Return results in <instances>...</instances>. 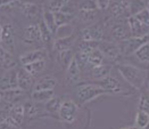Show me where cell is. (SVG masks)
<instances>
[{
  "mask_svg": "<svg viewBox=\"0 0 149 129\" xmlns=\"http://www.w3.org/2000/svg\"><path fill=\"white\" fill-rule=\"evenodd\" d=\"M116 70L125 83L134 90H143L148 80V71L132 63L120 62L116 64Z\"/></svg>",
  "mask_w": 149,
  "mask_h": 129,
  "instance_id": "obj_1",
  "label": "cell"
},
{
  "mask_svg": "<svg viewBox=\"0 0 149 129\" xmlns=\"http://www.w3.org/2000/svg\"><path fill=\"white\" fill-rule=\"evenodd\" d=\"M102 95L107 94L96 82H80L75 87V96L80 105H86Z\"/></svg>",
  "mask_w": 149,
  "mask_h": 129,
  "instance_id": "obj_2",
  "label": "cell"
},
{
  "mask_svg": "<svg viewBox=\"0 0 149 129\" xmlns=\"http://www.w3.org/2000/svg\"><path fill=\"white\" fill-rule=\"evenodd\" d=\"M96 83H98L106 91L107 95H122V96L132 95V91L130 90L129 86H126V83L122 79L114 76L113 73L99 81H96Z\"/></svg>",
  "mask_w": 149,
  "mask_h": 129,
  "instance_id": "obj_3",
  "label": "cell"
},
{
  "mask_svg": "<svg viewBox=\"0 0 149 129\" xmlns=\"http://www.w3.org/2000/svg\"><path fill=\"white\" fill-rule=\"evenodd\" d=\"M79 111H80V106L74 100L65 98L62 101L59 111L57 113V119L63 123L72 125L77 119Z\"/></svg>",
  "mask_w": 149,
  "mask_h": 129,
  "instance_id": "obj_4",
  "label": "cell"
},
{
  "mask_svg": "<svg viewBox=\"0 0 149 129\" xmlns=\"http://www.w3.org/2000/svg\"><path fill=\"white\" fill-rule=\"evenodd\" d=\"M21 41L26 47H31L32 49H38V48H45L41 36H40V30H39V24L38 23H31L23 29L22 36H21Z\"/></svg>",
  "mask_w": 149,
  "mask_h": 129,
  "instance_id": "obj_5",
  "label": "cell"
},
{
  "mask_svg": "<svg viewBox=\"0 0 149 129\" xmlns=\"http://www.w3.org/2000/svg\"><path fill=\"white\" fill-rule=\"evenodd\" d=\"M0 25L2 29L0 47L9 54L14 55L16 50V29L9 21H6L3 24H0Z\"/></svg>",
  "mask_w": 149,
  "mask_h": 129,
  "instance_id": "obj_6",
  "label": "cell"
},
{
  "mask_svg": "<svg viewBox=\"0 0 149 129\" xmlns=\"http://www.w3.org/2000/svg\"><path fill=\"white\" fill-rule=\"evenodd\" d=\"M6 110H7V116L5 119V123L9 125L13 128L21 129L25 120L23 104H6Z\"/></svg>",
  "mask_w": 149,
  "mask_h": 129,
  "instance_id": "obj_7",
  "label": "cell"
},
{
  "mask_svg": "<svg viewBox=\"0 0 149 129\" xmlns=\"http://www.w3.org/2000/svg\"><path fill=\"white\" fill-rule=\"evenodd\" d=\"M105 36H106V26L102 22H96L91 25L84 26L80 33V38L82 41H91V42H100L105 40Z\"/></svg>",
  "mask_w": 149,
  "mask_h": 129,
  "instance_id": "obj_8",
  "label": "cell"
},
{
  "mask_svg": "<svg viewBox=\"0 0 149 129\" xmlns=\"http://www.w3.org/2000/svg\"><path fill=\"white\" fill-rule=\"evenodd\" d=\"M98 49L102 54V56L105 57V60L109 61L111 63H120L122 62V55L120 52L118 45L117 42H114L112 40H102L98 42Z\"/></svg>",
  "mask_w": 149,
  "mask_h": 129,
  "instance_id": "obj_9",
  "label": "cell"
},
{
  "mask_svg": "<svg viewBox=\"0 0 149 129\" xmlns=\"http://www.w3.org/2000/svg\"><path fill=\"white\" fill-rule=\"evenodd\" d=\"M17 9L23 14L29 21L38 23V21L41 20L42 5L40 6L36 2H30V1H18Z\"/></svg>",
  "mask_w": 149,
  "mask_h": 129,
  "instance_id": "obj_10",
  "label": "cell"
},
{
  "mask_svg": "<svg viewBox=\"0 0 149 129\" xmlns=\"http://www.w3.org/2000/svg\"><path fill=\"white\" fill-rule=\"evenodd\" d=\"M148 40H149V36L148 37H145V38L130 37V38L123 40V41L117 42L122 57H130V56H133V54L137 52L138 48H139L141 45H143L146 41H148Z\"/></svg>",
  "mask_w": 149,
  "mask_h": 129,
  "instance_id": "obj_11",
  "label": "cell"
},
{
  "mask_svg": "<svg viewBox=\"0 0 149 129\" xmlns=\"http://www.w3.org/2000/svg\"><path fill=\"white\" fill-rule=\"evenodd\" d=\"M48 49L47 48H38V49H30L27 52L23 53L19 55V63L22 66L31 63H34L37 61H41V60H47L48 58Z\"/></svg>",
  "mask_w": 149,
  "mask_h": 129,
  "instance_id": "obj_12",
  "label": "cell"
},
{
  "mask_svg": "<svg viewBox=\"0 0 149 129\" xmlns=\"http://www.w3.org/2000/svg\"><path fill=\"white\" fill-rule=\"evenodd\" d=\"M82 71L77 64L75 57H73L72 62L65 70V83L71 86V85H79L82 81Z\"/></svg>",
  "mask_w": 149,
  "mask_h": 129,
  "instance_id": "obj_13",
  "label": "cell"
},
{
  "mask_svg": "<svg viewBox=\"0 0 149 129\" xmlns=\"http://www.w3.org/2000/svg\"><path fill=\"white\" fill-rule=\"evenodd\" d=\"M17 88V66L0 73V91Z\"/></svg>",
  "mask_w": 149,
  "mask_h": 129,
  "instance_id": "obj_14",
  "label": "cell"
},
{
  "mask_svg": "<svg viewBox=\"0 0 149 129\" xmlns=\"http://www.w3.org/2000/svg\"><path fill=\"white\" fill-rule=\"evenodd\" d=\"M57 83H58V80L54 74H45L34 80L32 91L55 90V87L57 86Z\"/></svg>",
  "mask_w": 149,
  "mask_h": 129,
  "instance_id": "obj_15",
  "label": "cell"
},
{
  "mask_svg": "<svg viewBox=\"0 0 149 129\" xmlns=\"http://www.w3.org/2000/svg\"><path fill=\"white\" fill-rule=\"evenodd\" d=\"M113 71V65L109 63H104L102 65L96 66V67H91L86 72V79L93 80V82L99 81L101 79L106 78L109 76Z\"/></svg>",
  "mask_w": 149,
  "mask_h": 129,
  "instance_id": "obj_16",
  "label": "cell"
},
{
  "mask_svg": "<svg viewBox=\"0 0 149 129\" xmlns=\"http://www.w3.org/2000/svg\"><path fill=\"white\" fill-rule=\"evenodd\" d=\"M126 23H127V26H129L131 37H134V38H145V37H148L149 36L148 26L143 25L142 23H140L132 15H130L126 18Z\"/></svg>",
  "mask_w": 149,
  "mask_h": 129,
  "instance_id": "obj_17",
  "label": "cell"
},
{
  "mask_svg": "<svg viewBox=\"0 0 149 129\" xmlns=\"http://www.w3.org/2000/svg\"><path fill=\"white\" fill-rule=\"evenodd\" d=\"M34 85V78L31 74H29L23 67H17V88L21 90L32 91Z\"/></svg>",
  "mask_w": 149,
  "mask_h": 129,
  "instance_id": "obj_18",
  "label": "cell"
},
{
  "mask_svg": "<svg viewBox=\"0 0 149 129\" xmlns=\"http://www.w3.org/2000/svg\"><path fill=\"white\" fill-rule=\"evenodd\" d=\"M26 93L18 88H14V89H9V90L0 91V97L1 101L5 104H16V103H22V100L25 97Z\"/></svg>",
  "mask_w": 149,
  "mask_h": 129,
  "instance_id": "obj_19",
  "label": "cell"
},
{
  "mask_svg": "<svg viewBox=\"0 0 149 129\" xmlns=\"http://www.w3.org/2000/svg\"><path fill=\"white\" fill-rule=\"evenodd\" d=\"M76 39L75 36H70V37H65V38H57L54 39L51 48L55 53H61L65 52V50H71L73 49Z\"/></svg>",
  "mask_w": 149,
  "mask_h": 129,
  "instance_id": "obj_20",
  "label": "cell"
},
{
  "mask_svg": "<svg viewBox=\"0 0 149 129\" xmlns=\"http://www.w3.org/2000/svg\"><path fill=\"white\" fill-rule=\"evenodd\" d=\"M98 12L99 11H77L75 20L86 26L91 25L98 22Z\"/></svg>",
  "mask_w": 149,
  "mask_h": 129,
  "instance_id": "obj_21",
  "label": "cell"
},
{
  "mask_svg": "<svg viewBox=\"0 0 149 129\" xmlns=\"http://www.w3.org/2000/svg\"><path fill=\"white\" fill-rule=\"evenodd\" d=\"M17 66V61L14 58V55L6 52L0 47V71L5 72Z\"/></svg>",
  "mask_w": 149,
  "mask_h": 129,
  "instance_id": "obj_22",
  "label": "cell"
},
{
  "mask_svg": "<svg viewBox=\"0 0 149 129\" xmlns=\"http://www.w3.org/2000/svg\"><path fill=\"white\" fill-rule=\"evenodd\" d=\"M56 96L55 90H39V91H31L30 100L37 104H46L49 102L51 98Z\"/></svg>",
  "mask_w": 149,
  "mask_h": 129,
  "instance_id": "obj_23",
  "label": "cell"
},
{
  "mask_svg": "<svg viewBox=\"0 0 149 129\" xmlns=\"http://www.w3.org/2000/svg\"><path fill=\"white\" fill-rule=\"evenodd\" d=\"M22 67L29 74H31L33 78H36V77H38L39 74H41V73L46 70V67H47V60L37 61V62H34V63L24 65V66H22Z\"/></svg>",
  "mask_w": 149,
  "mask_h": 129,
  "instance_id": "obj_24",
  "label": "cell"
},
{
  "mask_svg": "<svg viewBox=\"0 0 149 129\" xmlns=\"http://www.w3.org/2000/svg\"><path fill=\"white\" fill-rule=\"evenodd\" d=\"M87 58H88V70L91 69V67H96V66L102 65L105 63V57L102 56V54L100 53V50L98 48H96V49L91 50L89 54H87Z\"/></svg>",
  "mask_w": 149,
  "mask_h": 129,
  "instance_id": "obj_25",
  "label": "cell"
},
{
  "mask_svg": "<svg viewBox=\"0 0 149 129\" xmlns=\"http://www.w3.org/2000/svg\"><path fill=\"white\" fill-rule=\"evenodd\" d=\"M133 57L139 63L149 66V40L138 48L137 52L133 54Z\"/></svg>",
  "mask_w": 149,
  "mask_h": 129,
  "instance_id": "obj_26",
  "label": "cell"
},
{
  "mask_svg": "<svg viewBox=\"0 0 149 129\" xmlns=\"http://www.w3.org/2000/svg\"><path fill=\"white\" fill-rule=\"evenodd\" d=\"M62 98L59 97V96H55L54 98H51L49 102H47L46 104H43V107H45V111L48 113V116L50 118H52V116H57V113H58V111H59V107H61V104H62Z\"/></svg>",
  "mask_w": 149,
  "mask_h": 129,
  "instance_id": "obj_27",
  "label": "cell"
},
{
  "mask_svg": "<svg viewBox=\"0 0 149 129\" xmlns=\"http://www.w3.org/2000/svg\"><path fill=\"white\" fill-rule=\"evenodd\" d=\"M73 57H74L73 49L65 50V52H61V53H56V61H57V63L59 64V66L62 69H65V70L67 69V66L72 62Z\"/></svg>",
  "mask_w": 149,
  "mask_h": 129,
  "instance_id": "obj_28",
  "label": "cell"
},
{
  "mask_svg": "<svg viewBox=\"0 0 149 129\" xmlns=\"http://www.w3.org/2000/svg\"><path fill=\"white\" fill-rule=\"evenodd\" d=\"M41 20L42 22L46 24V26L49 29V31L52 33V36H55V32L57 30V26L55 23V17H54V13H51L49 11L45 9L42 7V15H41Z\"/></svg>",
  "mask_w": 149,
  "mask_h": 129,
  "instance_id": "obj_29",
  "label": "cell"
},
{
  "mask_svg": "<svg viewBox=\"0 0 149 129\" xmlns=\"http://www.w3.org/2000/svg\"><path fill=\"white\" fill-rule=\"evenodd\" d=\"M54 17H55V23H56L57 29L61 27V26H64V25H70V24L75 20V16L62 13V12L54 13Z\"/></svg>",
  "mask_w": 149,
  "mask_h": 129,
  "instance_id": "obj_30",
  "label": "cell"
},
{
  "mask_svg": "<svg viewBox=\"0 0 149 129\" xmlns=\"http://www.w3.org/2000/svg\"><path fill=\"white\" fill-rule=\"evenodd\" d=\"M137 110L139 111H143L149 114V95L146 91V89L140 91L139 95V100H138V106Z\"/></svg>",
  "mask_w": 149,
  "mask_h": 129,
  "instance_id": "obj_31",
  "label": "cell"
},
{
  "mask_svg": "<svg viewBox=\"0 0 149 129\" xmlns=\"http://www.w3.org/2000/svg\"><path fill=\"white\" fill-rule=\"evenodd\" d=\"M64 2H65V0L46 1V2L42 5V7H43L45 9H47V11L51 12V13H58V12L62 11L63 6H64Z\"/></svg>",
  "mask_w": 149,
  "mask_h": 129,
  "instance_id": "obj_32",
  "label": "cell"
},
{
  "mask_svg": "<svg viewBox=\"0 0 149 129\" xmlns=\"http://www.w3.org/2000/svg\"><path fill=\"white\" fill-rule=\"evenodd\" d=\"M136 20H138L140 23H142L143 25L148 26L149 27V9L146 7L143 9H141L140 12H138L137 14L132 15Z\"/></svg>",
  "mask_w": 149,
  "mask_h": 129,
  "instance_id": "obj_33",
  "label": "cell"
},
{
  "mask_svg": "<svg viewBox=\"0 0 149 129\" xmlns=\"http://www.w3.org/2000/svg\"><path fill=\"white\" fill-rule=\"evenodd\" d=\"M147 7V1H130V15H134Z\"/></svg>",
  "mask_w": 149,
  "mask_h": 129,
  "instance_id": "obj_34",
  "label": "cell"
},
{
  "mask_svg": "<svg viewBox=\"0 0 149 129\" xmlns=\"http://www.w3.org/2000/svg\"><path fill=\"white\" fill-rule=\"evenodd\" d=\"M109 5H111L109 0H98L97 1V8H98V11H101V12L107 11Z\"/></svg>",
  "mask_w": 149,
  "mask_h": 129,
  "instance_id": "obj_35",
  "label": "cell"
},
{
  "mask_svg": "<svg viewBox=\"0 0 149 129\" xmlns=\"http://www.w3.org/2000/svg\"><path fill=\"white\" fill-rule=\"evenodd\" d=\"M118 129H138V128L134 127V126H126V127H121V128Z\"/></svg>",
  "mask_w": 149,
  "mask_h": 129,
  "instance_id": "obj_36",
  "label": "cell"
},
{
  "mask_svg": "<svg viewBox=\"0 0 149 129\" xmlns=\"http://www.w3.org/2000/svg\"><path fill=\"white\" fill-rule=\"evenodd\" d=\"M146 91L148 93V95H149V79L147 80V83H146Z\"/></svg>",
  "mask_w": 149,
  "mask_h": 129,
  "instance_id": "obj_37",
  "label": "cell"
},
{
  "mask_svg": "<svg viewBox=\"0 0 149 129\" xmlns=\"http://www.w3.org/2000/svg\"><path fill=\"white\" fill-rule=\"evenodd\" d=\"M1 32H2V29H1V25H0V39H1Z\"/></svg>",
  "mask_w": 149,
  "mask_h": 129,
  "instance_id": "obj_38",
  "label": "cell"
},
{
  "mask_svg": "<svg viewBox=\"0 0 149 129\" xmlns=\"http://www.w3.org/2000/svg\"><path fill=\"white\" fill-rule=\"evenodd\" d=\"M2 106V101H1V97H0V107Z\"/></svg>",
  "mask_w": 149,
  "mask_h": 129,
  "instance_id": "obj_39",
  "label": "cell"
},
{
  "mask_svg": "<svg viewBox=\"0 0 149 129\" xmlns=\"http://www.w3.org/2000/svg\"><path fill=\"white\" fill-rule=\"evenodd\" d=\"M147 8L149 9V1H147Z\"/></svg>",
  "mask_w": 149,
  "mask_h": 129,
  "instance_id": "obj_40",
  "label": "cell"
}]
</instances>
